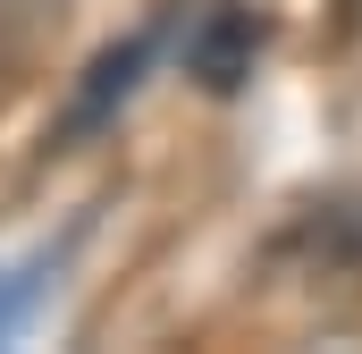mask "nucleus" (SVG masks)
I'll return each instance as SVG.
<instances>
[{"instance_id":"f257e3e1","label":"nucleus","mask_w":362,"mask_h":354,"mask_svg":"<svg viewBox=\"0 0 362 354\" xmlns=\"http://www.w3.org/2000/svg\"><path fill=\"white\" fill-rule=\"evenodd\" d=\"M262 42H270V17H262V8H211V17L185 34V76L211 85V93H236L253 76Z\"/></svg>"},{"instance_id":"f03ea898","label":"nucleus","mask_w":362,"mask_h":354,"mask_svg":"<svg viewBox=\"0 0 362 354\" xmlns=\"http://www.w3.org/2000/svg\"><path fill=\"white\" fill-rule=\"evenodd\" d=\"M152 51H160V34H127L118 51H101V59H93V76H85V93H76V101H68V118H59V135L76 144V135H93V127H110V118L135 101L144 68H152Z\"/></svg>"},{"instance_id":"7ed1b4c3","label":"nucleus","mask_w":362,"mask_h":354,"mask_svg":"<svg viewBox=\"0 0 362 354\" xmlns=\"http://www.w3.org/2000/svg\"><path fill=\"white\" fill-rule=\"evenodd\" d=\"M17 321H25V287H8V278H0V338H8Z\"/></svg>"}]
</instances>
